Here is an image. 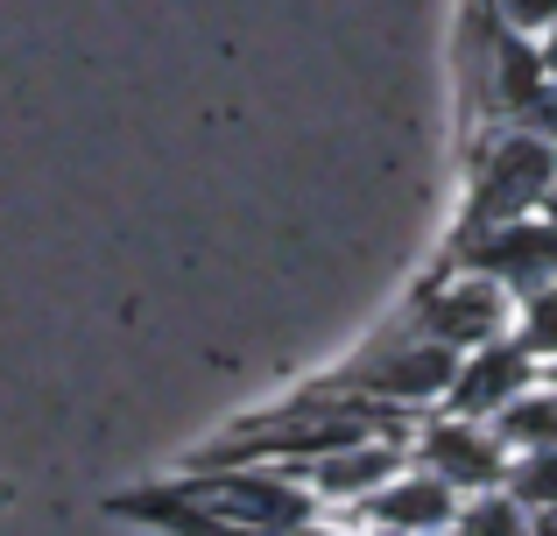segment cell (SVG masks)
<instances>
[{
    "label": "cell",
    "instance_id": "obj_1",
    "mask_svg": "<svg viewBox=\"0 0 557 536\" xmlns=\"http://www.w3.org/2000/svg\"><path fill=\"white\" fill-rule=\"evenodd\" d=\"M325 382L354 388V396L381 402V410L431 416V410H445L451 382H459V353H451L445 339H431V332H417L409 317H395L381 339H368L339 374H325Z\"/></svg>",
    "mask_w": 557,
    "mask_h": 536
},
{
    "label": "cell",
    "instance_id": "obj_2",
    "mask_svg": "<svg viewBox=\"0 0 557 536\" xmlns=\"http://www.w3.org/2000/svg\"><path fill=\"white\" fill-rule=\"evenodd\" d=\"M550 184H557V141L550 135H530V127H487V141L473 149V184H466L459 234L522 220V212H544Z\"/></svg>",
    "mask_w": 557,
    "mask_h": 536
},
{
    "label": "cell",
    "instance_id": "obj_3",
    "mask_svg": "<svg viewBox=\"0 0 557 536\" xmlns=\"http://www.w3.org/2000/svg\"><path fill=\"white\" fill-rule=\"evenodd\" d=\"M170 495L247 529H297L325 515L289 466H184V481H170Z\"/></svg>",
    "mask_w": 557,
    "mask_h": 536
},
{
    "label": "cell",
    "instance_id": "obj_4",
    "mask_svg": "<svg viewBox=\"0 0 557 536\" xmlns=\"http://www.w3.org/2000/svg\"><path fill=\"white\" fill-rule=\"evenodd\" d=\"M403 317L417 332H431V339H445L451 353H473V346L508 339V332H516V289L494 283L487 269H451V262H437L431 283L409 297Z\"/></svg>",
    "mask_w": 557,
    "mask_h": 536
},
{
    "label": "cell",
    "instance_id": "obj_5",
    "mask_svg": "<svg viewBox=\"0 0 557 536\" xmlns=\"http://www.w3.org/2000/svg\"><path fill=\"white\" fill-rule=\"evenodd\" d=\"M409 459L431 466L437 481H451L459 495H480V487H508V438L487 424V416H459V410H431L409 431Z\"/></svg>",
    "mask_w": 557,
    "mask_h": 536
},
{
    "label": "cell",
    "instance_id": "obj_6",
    "mask_svg": "<svg viewBox=\"0 0 557 536\" xmlns=\"http://www.w3.org/2000/svg\"><path fill=\"white\" fill-rule=\"evenodd\" d=\"M451 269H487L494 283H508L516 297L557 283V226L544 212H522V220H502V226H480V234H459L445 248Z\"/></svg>",
    "mask_w": 557,
    "mask_h": 536
},
{
    "label": "cell",
    "instance_id": "obj_7",
    "mask_svg": "<svg viewBox=\"0 0 557 536\" xmlns=\"http://www.w3.org/2000/svg\"><path fill=\"white\" fill-rule=\"evenodd\" d=\"M409 466V438L381 431V438H354V445H332V452H311V459H289L304 487L318 495V509H360L381 481Z\"/></svg>",
    "mask_w": 557,
    "mask_h": 536
},
{
    "label": "cell",
    "instance_id": "obj_8",
    "mask_svg": "<svg viewBox=\"0 0 557 536\" xmlns=\"http://www.w3.org/2000/svg\"><path fill=\"white\" fill-rule=\"evenodd\" d=\"M530 382H544V360L508 332V339H487V346H473V353H459V382H451L445 410L487 416V424H494V416H502Z\"/></svg>",
    "mask_w": 557,
    "mask_h": 536
},
{
    "label": "cell",
    "instance_id": "obj_9",
    "mask_svg": "<svg viewBox=\"0 0 557 536\" xmlns=\"http://www.w3.org/2000/svg\"><path fill=\"white\" fill-rule=\"evenodd\" d=\"M459 487L451 481H437L431 466H417L409 459L395 481H381L360 509H346L360 529H417V536H451V515H459Z\"/></svg>",
    "mask_w": 557,
    "mask_h": 536
},
{
    "label": "cell",
    "instance_id": "obj_10",
    "mask_svg": "<svg viewBox=\"0 0 557 536\" xmlns=\"http://www.w3.org/2000/svg\"><path fill=\"white\" fill-rule=\"evenodd\" d=\"M494 431L508 438V452H536V445H557V382H530L516 402H508L502 416H494Z\"/></svg>",
    "mask_w": 557,
    "mask_h": 536
},
{
    "label": "cell",
    "instance_id": "obj_11",
    "mask_svg": "<svg viewBox=\"0 0 557 536\" xmlns=\"http://www.w3.org/2000/svg\"><path fill=\"white\" fill-rule=\"evenodd\" d=\"M530 501L516 495V487H480V495L459 501V515H451V536H530Z\"/></svg>",
    "mask_w": 557,
    "mask_h": 536
},
{
    "label": "cell",
    "instance_id": "obj_12",
    "mask_svg": "<svg viewBox=\"0 0 557 536\" xmlns=\"http://www.w3.org/2000/svg\"><path fill=\"white\" fill-rule=\"evenodd\" d=\"M516 339L530 346L544 367H557V283L530 289V297H516Z\"/></svg>",
    "mask_w": 557,
    "mask_h": 536
},
{
    "label": "cell",
    "instance_id": "obj_13",
    "mask_svg": "<svg viewBox=\"0 0 557 536\" xmlns=\"http://www.w3.org/2000/svg\"><path fill=\"white\" fill-rule=\"evenodd\" d=\"M508 487H516L530 509H550L557 501V445H536V452L508 459Z\"/></svg>",
    "mask_w": 557,
    "mask_h": 536
},
{
    "label": "cell",
    "instance_id": "obj_14",
    "mask_svg": "<svg viewBox=\"0 0 557 536\" xmlns=\"http://www.w3.org/2000/svg\"><path fill=\"white\" fill-rule=\"evenodd\" d=\"M487 14H502L508 28H522V36H544V28L557 22V0H480Z\"/></svg>",
    "mask_w": 557,
    "mask_h": 536
},
{
    "label": "cell",
    "instance_id": "obj_15",
    "mask_svg": "<svg viewBox=\"0 0 557 536\" xmlns=\"http://www.w3.org/2000/svg\"><path fill=\"white\" fill-rule=\"evenodd\" d=\"M536 50H544V71H550V78H557V22L544 28V36H536Z\"/></svg>",
    "mask_w": 557,
    "mask_h": 536
},
{
    "label": "cell",
    "instance_id": "obj_16",
    "mask_svg": "<svg viewBox=\"0 0 557 536\" xmlns=\"http://www.w3.org/2000/svg\"><path fill=\"white\" fill-rule=\"evenodd\" d=\"M530 515H536L530 536H557V501H550V509H530Z\"/></svg>",
    "mask_w": 557,
    "mask_h": 536
},
{
    "label": "cell",
    "instance_id": "obj_17",
    "mask_svg": "<svg viewBox=\"0 0 557 536\" xmlns=\"http://www.w3.org/2000/svg\"><path fill=\"white\" fill-rule=\"evenodd\" d=\"M360 536H417V529H360Z\"/></svg>",
    "mask_w": 557,
    "mask_h": 536
},
{
    "label": "cell",
    "instance_id": "obj_18",
    "mask_svg": "<svg viewBox=\"0 0 557 536\" xmlns=\"http://www.w3.org/2000/svg\"><path fill=\"white\" fill-rule=\"evenodd\" d=\"M544 374H550V382H557V367H544Z\"/></svg>",
    "mask_w": 557,
    "mask_h": 536
}]
</instances>
